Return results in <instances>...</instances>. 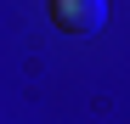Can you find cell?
I'll return each instance as SVG.
<instances>
[{
    "instance_id": "cell-1",
    "label": "cell",
    "mask_w": 130,
    "mask_h": 124,
    "mask_svg": "<svg viewBox=\"0 0 130 124\" xmlns=\"http://www.w3.org/2000/svg\"><path fill=\"white\" fill-rule=\"evenodd\" d=\"M45 11H51V23L62 34H74V39H91L107 23V0H45Z\"/></svg>"
}]
</instances>
